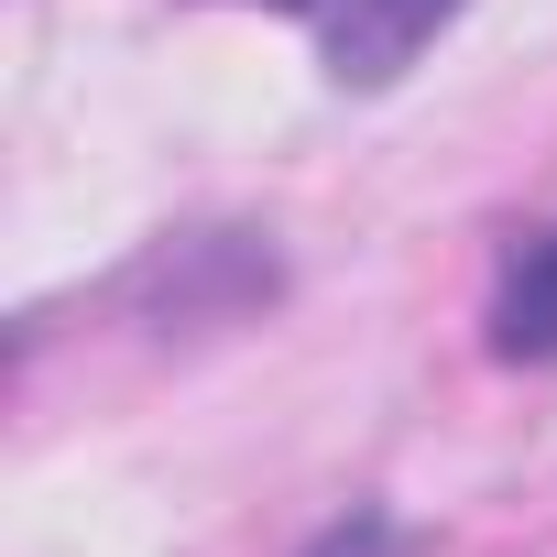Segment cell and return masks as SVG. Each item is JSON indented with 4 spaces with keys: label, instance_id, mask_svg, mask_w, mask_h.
Returning <instances> with one entry per match:
<instances>
[{
    "label": "cell",
    "instance_id": "6da1fadb",
    "mask_svg": "<svg viewBox=\"0 0 557 557\" xmlns=\"http://www.w3.org/2000/svg\"><path fill=\"white\" fill-rule=\"evenodd\" d=\"M437 23H459V0H318V34H329V77L339 88H394Z\"/></svg>",
    "mask_w": 557,
    "mask_h": 557
},
{
    "label": "cell",
    "instance_id": "7a4b0ae2",
    "mask_svg": "<svg viewBox=\"0 0 557 557\" xmlns=\"http://www.w3.org/2000/svg\"><path fill=\"white\" fill-rule=\"evenodd\" d=\"M492 350L503 361H557V230H535L503 285H492Z\"/></svg>",
    "mask_w": 557,
    "mask_h": 557
},
{
    "label": "cell",
    "instance_id": "3957f363",
    "mask_svg": "<svg viewBox=\"0 0 557 557\" xmlns=\"http://www.w3.org/2000/svg\"><path fill=\"white\" fill-rule=\"evenodd\" d=\"M307 557H405V535H394V513H339Z\"/></svg>",
    "mask_w": 557,
    "mask_h": 557
},
{
    "label": "cell",
    "instance_id": "277c9868",
    "mask_svg": "<svg viewBox=\"0 0 557 557\" xmlns=\"http://www.w3.org/2000/svg\"><path fill=\"white\" fill-rule=\"evenodd\" d=\"M285 12H307V0H285Z\"/></svg>",
    "mask_w": 557,
    "mask_h": 557
}]
</instances>
